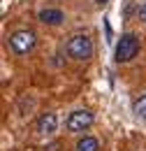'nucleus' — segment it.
Segmentation results:
<instances>
[{
	"instance_id": "f257e3e1",
	"label": "nucleus",
	"mask_w": 146,
	"mask_h": 151,
	"mask_svg": "<svg viewBox=\"0 0 146 151\" xmlns=\"http://www.w3.org/2000/svg\"><path fill=\"white\" fill-rule=\"evenodd\" d=\"M67 56L74 60H88L93 56V40L88 35H72V40L67 42Z\"/></svg>"
},
{
	"instance_id": "f03ea898",
	"label": "nucleus",
	"mask_w": 146,
	"mask_h": 151,
	"mask_svg": "<svg viewBox=\"0 0 146 151\" xmlns=\"http://www.w3.org/2000/svg\"><path fill=\"white\" fill-rule=\"evenodd\" d=\"M139 54V37L132 35V33H125L121 35L118 44H116V60L118 63H128Z\"/></svg>"
},
{
	"instance_id": "7ed1b4c3",
	"label": "nucleus",
	"mask_w": 146,
	"mask_h": 151,
	"mask_svg": "<svg viewBox=\"0 0 146 151\" xmlns=\"http://www.w3.org/2000/svg\"><path fill=\"white\" fill-rule=\"evenodd\" d=\"M9 47L19 56L33 51V47H35V33L33 30H16V33H12L9 35Z\"/></svg>"
},
{
	"instance_id": "20e7f679",
	"label": "nucleus",
	"mask_w": 146,
	"mask_h": 151,
	"mask_svg": "<svg viewBox=\"0 0 146 151\" xmlns=\"http://www.w3.org/2000/svg\"><path fill=\"white\" fill-rule=\"evenodd\" d=\"M93 112L88 109H77V112L70 114V119H67V130L70 132H81L86 130V128H91L93 126Z\"/></svg>"
},
{
	"instance_id": "39448f33",
	"label": "nucleus",
	"mask_w": 146,
	"mask_h": 151,
	"mask_svg": "<svg viewBox=\"0 0 146 151\" xmlns=\"http://www.w3.org/2000/svg\"><path fill=\"white\" fill-rule=\"evenodd\" d=\"M56 126H58V119H56L54 112H47L42 114L39 119H37V130L42 132V135H49V132L56 130Z\"/></svg>"
},
{
	"instance_id": "423d86ee",
	"label": "nucleus",
	"mask_w": 146,
	"mask_h": 151,
	"mask_svg": "<svg viewBox=\"0 0 146 151\" xmlns=\"http://www.w3.org/2000/svg\"><path fill=\"white\" fill-rule=\"evenodd\" d=\"M63 19H65V14L60 9H42L39 12V21L47 26H58V23H63Z\"/></svg>"
},
{
	"instance_id": "0eeeda50",
	"label": "nucleus",
	"mask_w": 146,
	"mask_h": 151,
	"mask_svg": "<svg viewBox=\"0 0 146 151\" xmlns=\"http://www.w3.org/2000/svg\"><path fill=\"white\" fill-rule=\"evenodd\" d=\"M74 151H100V142H97L95 137H81V139L77 142Z\"/></svg>"
},
{
	"instance_id": "6e6552de",
	"label": "nucleus",
	"mask_w": 146,
	"mask_h": 151,
	"mask_svg": "<svg viewBox=\"0 0 146 151\" xmlns=\"http://www.w3.org/2000/svg\"><path fill=\"white\" fill-rule=\"evenodd\" d=\"M135 112H137V116L146 119V95H142V98L135 102Z\"/></svg>"
},
{
	"instance_id": "1a4fd4ad",
	"label": "nucleus",
	"mask_w": 146,
	"mask_h": 151,
	"mask_svg": "<svg viewBox=\"0 0 146 151\" xmlns=\"http://www.w3.org/2000/svg\"><path fill=\"white\" fill-rule=\"evenodd\" d=\"M139 17H142V19L146 21V2H144V7H142V9H139Z\"/></svg>"
},
{
	"instance_id": "9d476101",
	"label": "nucleus",
	"mask_w": 146,
	"mask_h": 151,
	"mask_svg": "<svg viewBox=\"0 0 146 151\" xmlns=\"http://www.w3.org/2000/svg\"><path fill=\"white\" fill-rule=\"evenodd\" d=\"M95 2H97V5H104V2H109V0H95Z\"/></svg>"
}]
</instances>
